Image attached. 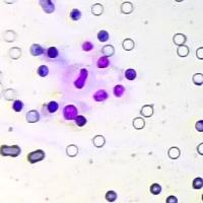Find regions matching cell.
<instances>
[{
  "mask_svg": "<svg viewBox=\"0 0 203 203\" xmlns=\"http://www.w3.org/2000/svg\"><path fill=\"white\" fill-rule=\"evenodd\" d=\"M66 153H67V155H68V157H74L77 153H78V148H77V146H75V145L71 144V145H69V146H67V148H66Z\"/></svg>",
  "mask_w": 203,
  "mask_h": 203,
  "instance_id": "obj_15",
  "label": "cell"
},
{
  "mask_svg": "<svg viewBox=\"0 0 203 203\" xmlns=\"http://www.w3.org/2000/svg\"><path fill=\"white\" fill-rule=\"evenodd\" d=\"M133 10V5L130 2H124L123 4L121 5V11L123 13H126V14H129Z\"/></svg>",
  "mask_w": 203,
  "mask_h": 203,
  "instance_id": "obj_17",
  "label": "cell"
},
{
  "mask_svg": "<svg viewBox=\"0 0 203 203\" xmlns=\"http://www.w3.org/2000/svg\"><path fill=\"white\" fill-rule=\"evenodd\" d=\"M78 115V110L73 105H67L63 109V117L65 120H75Z\"/></svg>",
  "mask_w": 203,
  "mask_h": 203,
  "instance_id": "obj_2",
  "label": "cell"
},
{
  "mask_svg": "<svg viewBox=\"0 0 203 203\" xmlns=\"http://www.w3.org/2000/svg\"><path fill=\"white\" fill-rule=\"evenodd\" d=\"M91 11H93V14L99 16L104 12V7L100 3H96V4L93 5V7H91Z\"/></svg>",
  "mask_w": 203,
  "mask_h": 203,
  "instance_id": "obj_18",
  "label": "cell"
},
{
  "mask_svg": "<svg viewBox=\"0 0 203 203\" xmlns=\"http://www.w3.org/2000/svg\"><path fill=\"white\" fill-rule=\"evenodd\" d=\"M192 186H193V188L194 189H201L203 187L202 178H195L194 180H193Z\"/></svg>",
  "mask_w": 203,
  "mask_h": 203,
  "instance_id": "obj_33",
  "label": "cell"
},
{
  "mask_svg": "<svg viewBox=\"0 0 203 203\" xmlns=\"http://www.w3.org/2000/svg\"><path fill=\"white\" fill-rule=\"evenodd\" d=\"M110 64V61H109V58H108L107 56H103L101 57V58L98 60L97 62V66L99 67V68H107L108 66H109Z\"/></svg>",
  "mask_w": 203,
  "mask_h": 203,
  "instance_id": "obj_13",
  "label": "cell"
},
{
  "mask_svg": "<svg viewBox=\"0 0 203 203\" xmlns=\"http://www.w3.org/2000/svg\"><path fill=\"white\" fill-rule=\"evenodd\" d=\"M173 41H174V43L176 44V45L182 46L186 43L187 38H186V36L183 35V34H176V35L174 36V38H173Z\"/></svg>",
  "mask_w": 203,
  "mask_h": 203,
  "instance_id": "obj_10",
  "label": "cell"
},
{
  "mask_svg": "<svg viewBox=\"0 0 203 203\" xmlns=\"http://www.w3.org/2000/svg\"><path fill=\"white\" fill-rule=\"evenodd\" d=\"M20 152H22V149H20L18 145H12V146L2 145L1 146V155H3V157H16L20 154Z\"/></svg>",
  "mask_w": 203,
  "mask_h": 203,
  "instance_id": "obj_1",
  "label": "cell"
},
{
  "mask_svg": "<svg viewBox=\"0 0 203 203\" xmlns=\"http://www.w3.org/2000/svg\"><path fill=\"white\" fill-rule=\"evenodd\" d=\"M105 142H106V140H105L104 136H102V135H96L93 138V143L97 147H103L105 145Z\"/></svg>",
  "mask_w": 203,
  "mask_h": 203,
  "instance_id": "obj_12",
  "label": "cell"
},
{
  "mask_svg": "<svg viewBox=\"0 0 203 203\" xmlns=\"http://www.w3.org/2000/svg\"><path fill=\"white\" fill-rule=\"evenodd\" d=\"M140 114L143 117H151L153 115V107L150 105H145L140 110Z\"/></svg>",
  "mask_w": 203,
  "mask_h": 203,
  "instance_id": "obj_9",
  "label": "cell"
},
{
  "mask_svg": "<svg viewBox=\"0 0 203 203\" xmlns=\"http://www.w3.org/2000/svg\"><path fill=\"white\" fill-rule=\"evenodd\" d=\"M87 76H89V71H87V69L81 68L80 71H79L78 78L74 81V86H75L76 89H79V90L82 89V87L84 86V84H86Z\"/></svg>",
  "mask_w": 203,
  "mask_h": 203,
  "instance_id": "obj_4",
  "label": "cell"
},
{
  "mask_svg": "<svg viewBox=\"0 0 203 203\" xmlns=\"http://www.w3.org/2000/svg\"><path fill=\"white\" fill-rule=\"evenodd\" d=\"M161 192V187L160 184H157V183H154V184H152L150 186V193L153 195H158Z\"/></svg>",
  "mask_w": 203,
  "mask_h": 203,
  "instance_id": "obj_29",
  "label": "cell"
},
{
  "mask_svg": "<svg viewBox=\"0 0 203 203\" xmlns=\"http://www.w3.org/2000/svg\"><path fill=\"white\" fill-rule=\"evenodd\" d=\"M177 53L180 57H187L189 55V53H190V50H189V48L186 45H182L178 47Z\"/></svg>",
  "mask_w": 203,
  "mask_h": 203,
  "instance_id": "obj_14",
  "label": "cell"
},
{
  "mask_svg": "<svg viewBox=\"0 0 203 203\" xmlns=\"http://www.w3.org/2000/svg\"><path fill=\"white\" fill-rule=\"evenodd\" d=\"M45 53V49L39 44H33L30 47V54L33 56H41Z\"/></svg>",
  "mask_w": 203,
  "mask_h": 203,
  "instance_id": "obj_7",
  "label": "cell"
},
{
  "mask_svg": "<svg viewBox=\"0 0 203 203\" xmlns=\"http://www.w3.org/2000/svg\"><path fill=\"white\" fill-rule=\"evenodd\" d=\"M202 50H203V48H200V49H198V50H197V57H198L199 59H202V58H203L202 55H201Z\"/></svg>",
  "mask_w": 203,
  "mask_h": 203,
  "instance_id": "obj_37",
  "label": "cell"
},
{
  "mask_svg": "<svg viewBox=\"0 0 203 203\" xmlns=\"http://www.w3.org/2000/svg\"><path fill=\"white\" fill-rule=\"evenodd\" d=\"M202 125H203V122H202V120L198 121L197 123H196V129H197L198 131L202 132V131H203V127H202Z\"/></svg>",
  "mask_w": 203,
  "mask_h": 203,
  "instance_id": "obj_36",
  "label": "cell"
},
{
  "mask_svg": "<svg viewBox=\"0 0 203 203\" xmlns=\"http://www.w3.org/2000/svg\"><path fill=\"white\" fill-rule=\"evenodd\" d=\"M81 18V12L79 11L78 9H72L70 12V18L74 20V22H77V20H79Z\"/></svg>",
  "mask_w": 203,
  "mask_h": 203,
  "instance_id": "obj_28",
  "label": "cell"
},
{
  "mask_svg": "<svg viewBox=\"0 0 203 203\" xmlns=\"http://www.w3.org/2000/svg\"><path fill=\"white\" fill-rule=\"evenodd\" d=\"M58 109H59V105H58L57 102L52 101V102H50L48 105H47V110H48V112L51 114L55 113V112H57V110Z\"/></svg>",
  "mask_w": 203,
  "mask_h": 203,
  "instance_id": "obj_20",
  "label": "cell"
},
{
  "mask_svg": "<svg viewBox=\"0 0 203 203\" xmlns=\"http://www.w3.org/2000/svg\"><path fill=\"white\" fill-rule=\"evenodd\" d=\"M45 157L46 155H45L44 150L38 149V150H35L33 152H30V153L28 154V157H26V158H28L30 164H36V162L43 161L44 158H45Z\"/></svg>",
  "mask_w": 203,
  "mask_h": 203,
  "instance_id": "obj_3",
  "label": "cell"
},
{
  "mask_svg": "<svg viewBox=\"0 0 203 203\" xmlns=\"http://www.w3.org/2000/svg\"><path fill=\"white\" fill-rule=\"evenodd\" d=\"M39 3L46 13H52L54 12V10H55V5H54V3L52 1H50V0H41Z\"/></svg>",
  "mask_w": 203,
  "mask_h": 203,
  "instance_id": "obj_5",
  "label": "cell"
},
{
  "mask_svg": "<svg viewBox=\"0 0 203 203\" xmlns=\"http://www.w3.org/2000/svg\"><path fill=\"white\" fill-rule=\"evenodd\" d=\"M38 74L41 77H46L49 74V68L46 65H41L38 68Z\"/></svg>",
  "mask_w": 203,
  "mask_h": 203,
  "instance_id": "obj_30",
  "label": "cell"
},
{
  "mask_svg": "<svg viewBox=\"0 0 203 203\" xmlns=\"http://www.w3.org/2000/svg\"><path fill=\"white\" fill-rule=\"evenodd\" d=\"M105 198H106V200L108 202H114L117 199V193L115 191H113V190H110V191H108L106 193Z\"/></svg>",
  "mask_w": 203,
  "mask_h": 203,
  "instance_id": "obj_25",
  "label": "cell"
},
{
  "mask_svg": "<svg viewBox=\"0 0 203 203\" xmlns=\"http://www.w3.org/2000/svg\"><path fill=\"white\" fill-rule=\"evenodd\" d=\"M202 146H203L202 143L200 144V147L198 146V152H200V154H203V152H202Z\"/></svg>",
  "mask_w": 203,
  "mask_h": 203,
  "instance_id": "obj_38",
  "label": "cell"
},
{
  "mask_svg": "<svg viewBox=\"0 0 203 203\" xmlns=\"http://www.w3.org/2000/svg\"><path fill=\"white\" fill-rule=\"evenodd\" d=\"M144 126H145V121L143 118L137 117L133 120V127L135 128V129H137V130L143 129Z\"/></svg>",
  "mask_w": 203,
  "mask_h": 203,
  "instance_id": "obj_11",
  "label": "cell"
},
{
  "mask_svg": "<svg viewBox=\"0 0 203 203\" xmlns=\"http://www.w3.org/2000/svg\"><path fill=\"white\" fill-rule=\"evenodd\" d=\"M123 49L124 50H126V51H130V50H132L134 48V46H135V44H134V42L132 41L131 39H126V40H124L123 41Z\"/></svg>",
  "mask_w": 203,
  "mask_h": 203,
  "instance_id": "obj_23",
  "label": "cell"
},
{
  "mask_svg": "<svg viewBox=\"0 0 203 203\" xmlns=\"http://www.w3.org/2000/svg\"><path fill=\"white\" fill-rule=\"evenodd\" d=\"M109 38H110V36L106 30H100L99 34H98V40L102 43L107 42V41L109 40Z\"/></svg>",
  "mask_w": 203,
  "mask_h": 203,
  "instance_id": "obj_24",
  "label": "cell"
},
{
  "mask_svg": "<svg viewBox=\"0 0 203 203\" xmlns=\"http://www.w3.org/2000/svg\"><path fill=\"white\" fill-rule=\"evenodd\" d=\"M93 49H94V45L90 42H84L82 44V50L83 51H86V52H89V51H91Z\"/></svg>",
  "mask_w": 203,
  "mask_h": 203,
  "instance_id": "obj_34",
  "label": "cell"
},
{
  "mask_svg": "<svg viewBox=\"0 0 203 203\" xmlns=\"http://www.w3.org/2000/svg\"><path fill=\"white\" fill-rule=\"evenodd\" d=\"M40 120V114L37 110H32L26 113V121L29 123H36Z\"/></svg>",
  "mask_w": 203,
  "mask_h": 203,
  "instance_id": "obj_6",
  "label": "cell"
},
{
  "mask_svg": "<svg viewBox=\"0 0 203 203\" xmlns=\"http://www.w3.org/2000/svg\"><path fill=\"white\" fill-rule=\"evenodd\" d=\"M168 155L172 160H177L180 157V149L178 147H171L168 151Z\"/></svg>",
  "mask_w": 203,
  "mask_h": 203,
  "instance_id": "obj_16",
  "label": "cell"
},
{
  "mask_svg": "<svg viewBox=\"0 0 203 203\" xmlns=\"http://www.w3.org/2000/svg\"><path fill=\"white\" fill-rule=\"evenodd\" d=\"M167 203H177L178 202V199L177 197H175V196H169L167 198V200H165Z\"/></svg>",
  "mask_w": 203,
  "mask_h": 203,
  "instance_id": "obj_35",
  "label": "cell"
},
{
  "mask_svg": "<svg viewBox=\"0 0 203 203\" xmlns=\"http://www.w3.org/2000/svg\"><path fill=\"white\" fill-rule=\"evenodd\" d=\"M74 121H75V123L78 127H83L87 122L86 118L84 116H81V115H77V117L75 118V120Z\"/></svg>",
  "mask_w": 203,
  "mask_h": 203,
  "instance_id": "obj_27",
  "label": "cell"
},
{
  "mask_svg": "<svg viewBox=\"0 0 203 203\" xmlns=\"http://www.w3.org/2000/svg\"><path fill=\"white\" fill-rule=\"evenodd\" d=\"M193 82H194L196 86H202L203 82V75L201 73H196L193 76Z\"/></svg>",
  "mask_w": 203,
  "mask_h": 203,
  "instance_id": "obj_31",
  "label": "cell"
},
{
  "mask_svg": "<svg viewBox=\"0 0 203 203\" xmlns=\"http://www.w3.org/2000/svg\"><path fill=\"white\" fill-rule=\"evenodd\" d=\"M12 108H13V110H14L15 112H20V111L22 110V108H23V103H22V101L16 100V101L13 102Z\"/></svg>",
  "mask_w": 203,
  "mask_h": 203,
  "instance_id": "obj_32",
  "label": "cell"
},
{
  "mask_svg": "<svg viewBox=\"0 0 203 203\" xmlns=\"http://www.w3.org/2000/svg\"><path fill=\"white\" fill-rule=\"evenodd\" d=\"M102 52L105 54V56L109 57V56H113L114 53H115V50H114V47L111 46V45H107L103 47V49H102Z\"/></svg>",
  "mask_w": 203,
  "mask_h": 203,
  "instance_id": "obj_22",
  "label": "cell"
},
{
  "mask_svg": "<svg viewBox=\"0 0 203 203\" xmlns=\"http://www.w3.org/2000/svg\"><path fill=\"white\" fill-rule=\"evenodd\" d=\"M125 77L128 79V80H134L136 78V71L132 68H129L125 71Z\"/></svg>",
  "mask_w": 203,
  "mask_h": 203,
  "instance_id": "obj_26",
  "label": "cell"
},
{
  "mask_svg": "<svg viewBox=\"0 0 203 203\" xmlns=\"http://www.w3.org/2000/svg\"><path fill=\"white\" fill-rule=\"evenodd\" d=\"M108 99V94L105 90H98L96 94H94V100L96 102H104Z\"/></svg>",
  "mask_w": 203,
  "mask_h": 203,
  "instance_id": "obj_8",
  "label": "cell"
},
{
  "mask_svg": "<svg viewBox=\"0 0 203 203\" xmlns=\"http://www.w3.org/2000/svg\"><path fill=\"white\" fill-rule=\"evenodd\" d=\"M58 55H59V52H58V50H57V48H55V47H50V48L47 50V56H48L49 58H51V59L57 58Z\"/></svg>",
  "mask_w": 203,
  "mask_h": 203,
  "instance_id": "obj_21",
  "label": "cell"
},
{
  "mask_svg": "<svg viewBox=\"0 0 203 203\" xmlns=\"http://www.w3.org/2000/svg\"><path fill=\"white\" fill-rule=\"evenodd\" d=\"M124 91H125V87L123 86H121V84H118V86L114 87L113 94L116 98H121L124 94Z\"/></svg>",
  "mask_w": 203,
  "mask_h": 203,
  "instance_id": "obj_19",
  "label": "cell"
}]
</instances>
